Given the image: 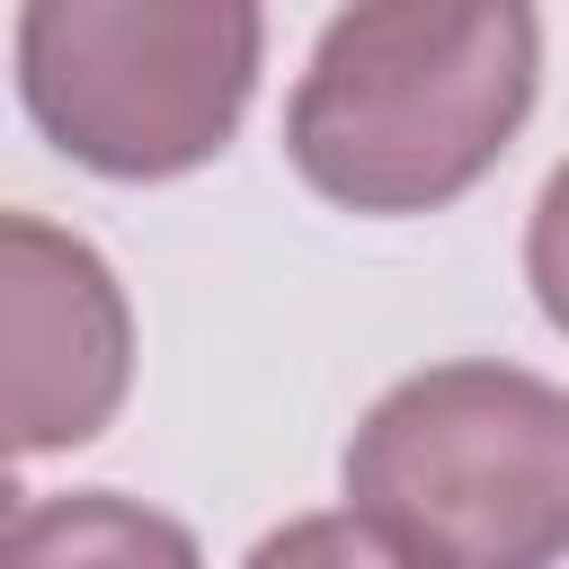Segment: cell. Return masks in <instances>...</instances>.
<instances>
[{"instance_id": "1", "label": "cell", "mask_w": 569, "mask_h": 569, "mask_svg": "<svg viewBox=\"0 0 569 569\" xmlns=\"http://www.w3.org/2000/svg\"><path fill=\"white\" fill-rule=\"evenodd\" d=\"M533 89V0H347L293 80L284 160L347 213H436L507 160Z\"/></svg>"}, {"instance_id": "2", "label": "cell", "mask_w": 569, "mask_h": 569, "mask_svg": "<svg viewBox=\"0 0 569 569\" xmlns=\"http://www.w3.org/2000/svg\"><path fill=\"white\" fill-rule=\"evenodd\" d=\"M347 516L409 569H551L569 551V391L525 365H427L347 436Z\"/></svg>"}, {"instance_id": "3", "label": "cell", "mask_w": 569, "mask_h": 569, "mask_svg": "<svg viewBox=\"0 0 569 569\" xmlns=\"http://www.w3.org/2000/svg\"><path fill=\"white\" fill-rule=\"evenodd\" d=\"M258 0H27L18 98L36 133L124 187L204 169L258 89Z\"/></svg>"}, {"instance_id": "4", "label": "cell", "mask_w": 569, "mask_h": 569, "mask_svg": "<svg viewBox=\"0 0 569 569\" xmlns=\"http://www.w3.org/2000/svg\"><path fill=\"white\" fill-rule=\"evenodd\" d=\"M133 391V311L116 267L36 213H0V462L71 453Z\"/></svg>"}, {"instance_id": "5", "label": "cell", "mask_w": 569, "mask_h": 569, "mask_svg": "<svg viewBox=\"0 0 569 569\" xmlns=\"http://www.w3.org/2000/svg\"><path fill=\"white\" fill-rule=\"evenodd\" d=\"M0 569H204V560L178 516L116 489H71L0 525Z\"/></svg>"}, {"instance_id": "6", "label": "cell", "mask_w": 569, "mask_h": 569, "mask_svg": "<svg viewBox=\"0 0 569 569\" xmlns=\"http://www.w3.org/2000/svg\"><path fill=\"white\" fill-rule=\"evenodd\" d=\"M240 569H409L391 542H373L356 516H293L276 525Z\"/></svg>"}, {"instance_id": "7", "label": "cell", "mask_w": 569, "mask_h": 569, "mask_svg": "<svg viewBox=\"0 0 569 569\" xmlns=\"http://www.w3.org/2000/svg\"><path fill=\"white\" fill-rule=\"evenodd\" d=\"M525 284L542 302V320L569 338V160L542 178L533 196V222H525Z\"/></svg>"}, {"instance_id": "8", "label": "cell", "mask_w": 569, "mask_h": 569, "mask_svg": "<svg viewBox=\"0 0 569 569\" xmlns=\"http://www.w3.org/2000/svg\"><path fill=\"white\" fill-rule=\"evenodd\" d=\"M18 516V489H9V462H0V525Z\"/></svg>"}]
</instances>
